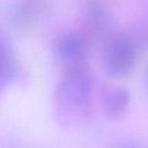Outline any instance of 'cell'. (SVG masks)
Wrapping results in <instances>:
<instances>
[{
  "mask_svg": "<svg viewBox=\"0 0 148 148\" xmlns=\"http://www.w3.org/2000/svg\"><path fill=\"white\" fill-rule=\"evenodd\" d=\"M51 0H16L12 9L13 22L27 28L38 22L51 8Z\"/></svg>",
  "mask_w": 148,
  "mask_h": 148,
  "instance_id": "obj_4",
  "label": "cell"
},
{
  "mask_svg": "<svg viewBox=\"0 0 148 148\" xmlns=\"http://www.w3.org/2000/svg\"><path fill=\"white\" fill-rule=\"evenodd\" d=\"M130 101H131V94L126 88L116 87L109 90L103 102V109L105 116L109 119H118L126 112L130 105Z\"/></svg>",
  "mask_w": 148,
  "mask_h": 148,
  "instance_id": "obj_5",
  "label": "cell"
},
{
  "mask_svg": "<svg viewBox=\"0 0 148 148\" xmlns=\"http://www.w3.org/2000/svg\"><path fill=\"white\" fill-rule=\"evenodd\" d=\"M56 53L65 67L88 62V51L84 38L77 32H67L56 43Z\"/></svg>",
  "mask_w": 148,
  "mask_h": 148,
  "instance_id": "obj_3",
  "label": "cell"
},
{
  "mask_svg": "<svg viewBox=\"0 0 148 148\" xmlns=\"http://www.w3.org/2000/svg\"><path fill=\"white\" fill-rule=\"evenodd\" d=\"M146 86H147V89H148V68H147V72H146Z\"/></svg>",
  "mask_w": 148,
  "mask_h": 148,
  "instance_id": "obj_8",
  "label": "cell"
},
{
  "mask_svg": "<svg viewBox=\"0 0 148 148\" xmlns=\"http://www.w3.org/2000/svg\"><path fill=\"white\" fill-rule=\"evenodd\" d=\"M91 101V74L88 62L65 67L56 90V109L64 123L86 118Z\"/></svg>",
  "mask_w": 148,
  "mask_h": 148,
  "instance_id": "obj_1",
  "label": "cell"
},
{
  "mask_svg": "<svg viewBox=\"0 0 148 148\" xmlns=\"http://www.w3.org/2000/svg\"><path fill=\"white\" fill-rule=\"evenodd\" d=\"M16 73V62L14 53L0 34V92H2L7 86L13 81Z\"/></svg>",
  "mask_w": 148,
  "mask_h": 148,
  "instance_id": "obj_6",
  "label": "cell"
},
{
  "mask_svg": "<svg viewBox=\"0 0 148 148\" xmlns=\"http://www.w3.org/2000/svg\"><path fill=\"white\" fill-rule=\"evenodd\" d=\"M136 62V47L126 36H118L111 40L105 54V66L110 75L121 77L127 75Z\"/></svg>",
  "mask_w": 148,
  "mask_h": 148,
  "instance_id": "obj_2",
  "label": "cell"
},
{
  "mask_svg": "<svg viewBox=\"0 0 148 148\" xmlns=\"http://www.w3.org/2000/svg\"><path fill=\"white\" fill-rule=\"evenodd\" d=\"M118 148H145L138 143H133V142H126V143H121Z\"/></svg>",
  "mask_w": 148,
  "mask_h": 148,
  "instance_id": "obj_7",
  "label": "cell"
}]
</instances>
